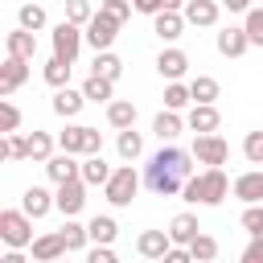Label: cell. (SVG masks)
<instances>
[{"label":"cell","instance_id":"obj_15","mask_svg":"<svg viewBox=\"0 0 263 263\" xmlns=\"http://www.w3.org/2000/svg\"><path fill=\"white\" fill-rule=\"evenodd\" d=\"M185 25H189V21H185V12H173V8L152 16V33H156L160 41H177V37L185 33Z\"/></svg>","mask_w":263,"mask_h":263},{"label":"cell","instance_id":"obj_45","mask_svg":"<svg viewBox=\"0 0 263 263\" xmlns=\"http://www.w3.org/2000/svg\"><path fill=\"white\" fill-rule=\"evenodd\" d=\"M86 259H90V263H115V251H111V242H95V247L86 251Z\"/></svg>","mask_w":263,"mask_h":263},{"label":"cell","instance_id":"obj_7","mask_svg":"<svg viewBox=\"0 0 263 263\" xmlns=\"http://www.w3.org/2000/svg\"><path fill=\"white\" fill-rule=\"evenodd\" d=\"M115 33H119V21H111L107 12H95L86 21V45H95V53L99 49H111L115 45Z\"/></svg>","mask_w":263,"mask_h":263},{"label":"cell","instance_id":"obj_46","mask_svg":"<svg viewBox=\"0 0 263 263\" xmlns=\"http://www.w3.org/2000/svg\"><path fill=\"white\" fill-rule=\"evenodd\" d=\"M242 263H263V234H251V242L242 251Z\"/></svg>","mask_w":263,"mask_h":263},{"label":"cell","instance_id":"obj_49","mask_svg":"<svg viewBox=\"0 0 263 263\" xmlns=\"http://www.w3.org/2000/svg\"><path fill=\"white\" fill-rule=\"evenodd\" d=\"M132 4H140V0H132Z\"/></svg>","mask_w":263,"mask_h":263},{"label":"cell","instance_id":"obj_1","mask_svg":"<svg viewBox=\"0 0 263 263\" xmlns=\"http://www.w3.org/2000/svg\"><path fill=\"white\" fill-rule=\"evenodd\" d=\"M193 148L185 152V148H177L173 140L168 144H160V152H152L148 156V164H144V185L156 193V197H173V193H181L185 189V181L193 177Z\"/></svg>","mask_w":263,"mask_h":263},{"label":"cell","instance_id":"obj_8","mask_svg":"<svg viewBox=\"0 0 263 263\" xmlns=\"http://www.w3.org/2000/svg\"><path fill=\"white\" fill-rule=\"evenodd\" d=\"M86 189H90V185H86L82 177H74V181H62V185H58V193H53L58 210H62L66 218H74V214L86 205Z\"/></svg>","mask_w":263,"mask_h":263},{"label":"cell","instance_id":"obj_19","mask_svg":"<svg viewBox=\"0 0 263 263\" xmlns=\"http://www.w3.org/2000/svg\"><path fill=\"white\" fill-rule=\"evenodd\" d=\"M4 49L8 53H16V58H25V62H33L37 58V37H33V29H12L8 37H4Z\"/></svg>","mask_w":263,"mask_h":263},{"label":"cell","instance_id":"obj_6","mask_svg":"<svg viewBox=\"0 0 263 263\" xmlns=\"http://www.w3.org/2000/svg\"><path fill=\"white\" fill-rule=\"evenodd\" d=\"M82 41H86L82 25H74V21H62V25H53V53H58V58L74 62V58H78V49H82Z\"/></svg>","mask_w":263,"mask_h":263},{"label":"cell","instance_id":"obj_38","mask_svg":"<svg viewBox=\"0 0 263 263\" xmlns=\"http://www.w3.org/2000/svg\"><path fill=\"white\" fill-rule=\"evenodd\" d=\"M132 8H136L132 0H99V12H107V16H111V21H119V25L132 16Z\"/></svg>","mask_w":263,"mask_h":263},{"label":"cell","instance_id":"obj_3","mask_svg":"<svg viewBox=\"0 0 263 263\" xmlns=\"http://www.w3.org/2000/svg\"><path fill=\"white\" fill-rule=\"evenodd\" d=\"M0 238L8 247H33V218L25 210H0Z\"/></svg>","mask_w":263,"mask_h":263},{"label":"cell","instance_id":"obj_4","mask_svg":"<svg viewBox=\"0 0 263 263\" xmlns=\"http://www.w3.org/2000/svg\"><path fill=\"white\" fill-rule=\"evenodd\" d=\"M136 189H140V173H136L132 164H119V168L111 173V181L103 185V193H107L111 205H132Z\"/></svg>","mask_w":263,"mask_h":263},{"label":"cell","instance_id":"obj_39","mask_svg":"<svg viewBox=\"0 0 263 263\" xmlns=\"http://www.w3.org/2000/svg\"><path fill=\"white\" fill-rule=\"evenodd\" d=\"M242 230L247 234H263V201H251L242 210Z\"/></svg>","mask_w":263,"mask_h":263},{"label":"cell","instance_id":"obj_33","mask_svg":"<svg viewBox=\"0 0 263 263\" xmlns=\"http://www.w3.org/2000/svg\"><path fill=\"white\" fill-rule=\"evenodd\" d=\"M189 103H193V90H189V86H185L181 78L164 86V107H173V111H181V107H189Z\"/></svg>","mask_w":263,"mask_h":263},{"label":"cell","instance_id":"obj_31","mask_svg":"<svg viewBox=\"0 0 263 263\" xmlns=\"http://www.w3.org/2000/svg\"><path fill=\"white\" fill-rule=\"evenodd\" d=\"M115 148H119V156H123V160H136V156L144 152V136H140L136 127H123V132H119V140H115Z\"/></svg>","mask_w":263,"mask_h":263},{"label":"cell","instance_id":"obj_43","mask_svg":"<svg viewBox=\"0 0 263 263\" xmlns=\"http://www.w3.org/2000/svg\"><path fill=\"white\" fill-rule=\"evenodd\" d=\"M242 156H247L251 164H263V132H247V140H242Z\"/></svg>","mask_w":263,"mask_h":263},{"label":"cell","instance_id":"obj_41","mask_svg":"<svg viewBox=\"0 0 263 263\" xmlns=\"http://www.w3.org/2000/svg\"><path fill=\"white\" fill-rule=\"evenodd\" d=\"M16 127H21V111H16V103L0 99V132L8 136V132H16Z\"/></svg>","mask_w":263,"mask_h":263},{"label":"cell","instance_id":"obj_28","mask_svg":"<svg viewBox=\"0 0 263 263\" xmlns=\"http://www.w3.org/2000/svg\"><path fill=\"white\" fill-rule=\"evenodd\" d=\"M58 148H62V152L82 156V148H86V123H70V127L58 136Z\"/></svg>","mask_w":263,"mask_h":263},{"label":"cell","instance_id":"obj_24","mask_svg":"<svg viewBox=\"0 0 263 263\" xmlns=\"http://www.w3.org/2000/svg\"><path fill=\"white\" fill-rule=\"evenodd\" d=\"M197 234H201V226H197V218H193V214H173V222H168V238H173V242L189 247Z\"/></svg>","mask_w":263,"mask_h":263},{"label":"cell","instance_id":"obj_26","mask_svg":"<svg viewBox=\"0 0 263 263\" xmlns=\"http://www.w3.org/2000/svg\"><path fill=\"white\" fill-rule=\"evenodd\" d=\"M90 74H103V78H111V82H115V78L123 74V62H119L111 49H99V53H95V62H90Z\"/></svg>","mask_w":263,"mask_h":263},{"label":"cell","instance_id":"obj_5","mask_svg":"<svg viewBox=\"0 0 263 263\" xmlns=\"http://www.w3.org/2000/svg\"><path fill=\"white\" fill-rule=\"evenodd\" d=\"M193 156H197V164H226L230 160V144L218 136V132H197L193 136Z\"/></svg>","mask_w":263,"mask_h":263},{"label":"cell","instance_id":"obj_11","mask_svg":"<svg viewBox=\"0 0 263 263\" xmlns=\"http://www.w3.org/2000/svg\"><path fill=\"white\" fill-rule=\"evenodd\" d=\"M247 49H251V37H247L242 25H230V29L218 33V53H222V58H242Z\"/></svg>","mask_w":263,"mask_h":263},{"label":"cell","instance_id":"obj_32","mask_svg":"<svg viewBox=\"0 0 263 263\" xmlns=\"http://www.w3.org/2000/svg\"><path fill=\"white\" fill-rule=\"evenodd\" d=\"M189 90H193V103H214L218 99V78H210V74H197L193 82H189Z\"/></svg>","mask_w":263,"mask_h":263},{"label":"cell","instance_id":"obj_42","mask_svg":"<svg viewBox=\"0 0 263 263\" xmlns=\"http://www.w3.org/2000/svg\"><path fill=\"white\" fill-rule=\"evenodd\" d=\"M90 16H95L90 0H66V21H74V25H86Z\"/></svg>","mask_w":263,"mask_h":263},{"label":"cell","instance_id":"obj_34","mask_svg":"<svg viewBox=\"0 0 263 263\" xmlns=\"http://www.w3.org/2000/svg\"><path fill=\"white\" fill-rule=\"evenodd\" d=\"M53 156V136L49 132H33L29 136V160H49Z\"/></svg>","mask_w":263,"mask_h":263},{"label":"cell","instance_id":"obj_12","mask_svg":"<svg viewBox=\"0 0 263 263\" xmlns=\"http://www.w3.org/2000/svg\"><path fill=\"white\" fill-rule=\"evenodd\" d=\"M218 123H222V115H218L214 103H193L189 115H185V127L189 132H218Z\"/></svg>","mask_w":263,"mask_h":263},{"label":"cell","instance_id":"obj_16","mask_svg":"<svg viewBox=\"0 0 263 263\" xmlns=\"http://www.w3.org/2000/svg\"><path fill=\"white\" fill-rule=\"evenodd\" d=\"M168 247H173L168 230H144V234L136 238V251H140L144 259H164V255H168Z\"/></svg>","mask_w":263,"mask_h":263},{"label":"cell","instance_id":"obj_40","mask_svg":"<svg viewBox=\"0 0 263 263\" xmlns=\"http://www.w3.org/2000/svg\"><path fill=\"white\" fill-rule=\"evenodd\" d=\"M251 45H263V8H247V21H242Z\"/></svg>","mask_w":263,"mask_h":263},{"label":"cell","instance_id":"obj_13","mask_svg":"<svg viewBox=\"0 0 263 263\" xmlns=\"http://www.w3.org/2000/svg\"><path fill=\"white\" fill-rule=\"evenodd\" d=\"M45 173H49V181H53V185H62V181L82 177V164L74 160V152H58V156H49V160H45Z\"/></svg>","mask_w":263,"mask_h":263},{"label":"cell","instance_id":"obj_27","mask_svg":"<svg viewBox=\"0 0 263 263\" xmlns=\"http://www.w3.org/2000/svg\"><path fill=\"white\" fill-rule=\"evenodd\" d=\"M111 90H115V82L103 78V74H90V78L82 82V95H86L90 103H111Z\"/></svg>","mask_w":263,"mask_h":263},{"label":"cell","instance_id":"obj_48","mask_svg":"<svg viewBox=\"0 0 263 263\" xmlns=\"http://www.w3.org/2000/svg\"><path fill=\"white\" fill-rule=\"evenodd\" d=\"M222 4H226L230 12H247V8H251V0H222Z\"/></svg>","mask_w":263,"mask_h":263},{"label":"cell","instance_id":"obj_20","mask_svg":"<svg viewBox=\"0 0 263 263\" xmlns=\"http://www.w3.org/2000/svg\"><path fill=\"white\" fill-rule=\"evenodd\" d=\"M156 70H160V78H168V82L185 78V70H189V58H185V49H160V58H156Z\"/></svg>","mask_w":263,"mask_h":263},{"label":"cell","instance_id":"obj_9","mask_svg":"<svg viewBox=\"0 0 263 263\" xmlns=\"http://www.w3.org/2000/svg\"><path fill=\"white\" fill-rule=\"evenodd\" d=\"M25 78H29V62H25V58H16V53H8V58H4V66H0V99L16 95V90L25 86Z\"/></svg>","mask_w":263,"mask_h":263},{"label":"cell","instance_id":"obj_22","mask_svg":"<svg viewBox=\"0 0 263 263\" xmlns=\"http://www.w3.org/2000/svg\"><path fill=\"white\" fill-rule=\"evenodd\" d=\"M181 127H185V119H181V115H177L173 107H164V111H160V115L152 119V136H156L160 144L177 140V136H181Z\"/></svg>","mask_w":263,"mask_h":263},{"label":"cell","instance_id":"obj_14","mask_svg":"<svg viewBox=\"0 0 263 263\" xmlns=\"http://www.w3.org/2000/svg\"><path fill=\"white\" fill-rule=\"evenodd\" d=\"M62 255H70L62 230H58V234H37V238H33V259H37V263H53V259H62Z\"/></svg>","mask_w":263,"mask_h":263},{"label":"cell","instance_id":"obj_44","mask_svg":"<svg viewBox=\"0 0 263 263\" xmlns=\"http://www.w3.org/2000/svg\"><path fill=\"white\" fill-rule=\"evenodd\" d=\"M136 8H140V12H148V16H156V12H168V8H173V12H177V8H185V0H140Z\"/></svg>","mask_w":263,"mask_h":263},{"label":"cell","instance_id":"obj_37","mask_svg":"<svg viewBox=\"0 0 263 263\" xmlns=\"http://www.w3.org/2000/svg\"><path fill=\"white\" fill-rule=\"evenodd\" d=\"M16 21H21L25 29H33V33H37V29H45V8H41V4H21Z\"/></svg>","mask_w":263,"mask_h":263},{"label":"cell","instance_id":"obj_25","mask_svg":"<svg viewBox=\"0 0 263 263\" xmlns=\"http://www.w3.org/2000/svg\"><path fill=\"white\" fill-rule=\"evenodd\" d=\"M111 173H115V168L103 160V152H90V156L82 160V181H86V185H107Z\"/></svg>","mask_w":263,"mask_h":263},{"label":"cell","instance_id":"obj_17","mask_svg":"<svg viewBox=\"0 0 263 263\" xmlns=\"http://www.w3.org/2000/svg\"><path fill=\"white\" fill-rule=\"evenodd\" d=\"M218 0H185V21L189 25H197V29H210V25H218Z\"/></svg>","mask_w":263,"mask_h":263},{"label":"cell","instance_id":"obj_47","mask_svg":"<svg viewBox=\"0 0 263 263\" xmlns=\"http://www.w3.org/2000/svg\"><path fill=\"white\" fill-rule=\"evenodd\" d=\"M90 152H103V132H99V127H86V148H82V156H90Z\"/></svg>","mask_w":263,"mask_h":263},{"label":"cell","instance_id":"obj_35","mask_svg":"<svg viewBox=\"0 0 263 263\" xmlns=\"http://www.w3.org/2000/svg\"><path fill=\"white\" fill-rule=\"evenodd\" d=\"M62 238H66V247H70V251H82V247H86V238H90V230H86L82 222L66 218V226H62Z\"/></svg>","mask_w":263,"mask_h":263},{"label":"cell","instance_id":"obj_10","mask_svg":"<svg viewBox=\"0 0 263 263\" xmlns=\"http://www.w3.org/2000/svg\"><path fill=\"white\" fill-rule=\"evenodd\" d=\"M21 210H25L29 218H45L49 210H58V201H53V193H49L45 185H29L25 197H21Z\"/></svg>","mask_w":263,"mask_h":263},{"label":"cell","instance_id":"obj_23","mask_svg":"<svg viewBox=\"0 0 263 263\" xmlns=\"http://www.w3.org/2000/svg\"><path fill=\"white\" fill-rule=\"evenodd\" d=\"M107 123H111L115 132L136 127V103H132V99H111V103H107Z\"/></svg>","mask_w":263,"mask_h":263},{"label":"cell","instance_id":"obj_18","mask_svg":"<svg viewBox=\"0 0 263 263\" xmlns=\"http://www.w3.org/2000/svg\"><path fill=\"white\" fill-rule=\"evenodd\" d=\"M234 197L238 201H263V168H251V173H238L234 177Z\"/></svg>","mask_w":263,"mask_h":263},{"label":"cell","instance_id":"obj_36","mask_svg":"<svg viewBox=\"0 0 263 263\" xmlns=\"http://www.w3.org/2000/svg\"><path fill=\"white\" fill-rule=\"evenodd\" d=\"M189 251H193L197 263H210V259H218V238H214V234H197V238L189 242Z\"/></svg>","mask_w":263,"mask_h":263},{"label":"cell","instance_id":"obj_2","mask_svg":"<svg viewBox=\"0 0 263 263\" xmlns=\"http://www.w3.org/2000/svg\"><path fill=\"white\" fill-rule=\"evenodd\" d=\"M234 189V181L222 173V164H210L205 173H197V177H189L185 181V189H181V197L185 201H201V205H222L226 201V193Z\"/></svg>","mask_w":263,"mask_h":263},{"label":"cell","instance_id":"obj_30","mask_svg":"<svg viewBox=\"0 0 263 263\" xmlns=\"http://www.w3.org/2000/svg\"><path fill=\"white\" fill-rule=\"evenodd\" d=\"M70 66H74V62H66V58L53 53V58L45 62V82H49L53 90H58V86H70Z\"/></svg>","mask_w":263,"mask_h":263},{"label":"cell","instance_id":"obj_29","mask_svg":"<svg viewBox=\"0 0 263 263\" xmlns=\"http://www.w3.org/2000/svg\"><path fill=\"white\" fill-rule=\"evenodd\" d=\"M86 230H90V242H115V234H119L115 218H107V214H95L86 222Z\"/></svg>","mask_w":263,"mask_h":263},{"label":"cell","instance_id":"obj_21","mask_svg":"<svg viewBox=\"0 0 263 263\" xmlns=\"http://www.w3.org/2000/svg\"><path fill=\"white\" fill-rule=\"evenodd\" d=\"M86 103H90V99H86L82 90H70V86H58V90H53V111H58L62 119H74Z\"/></svg>","mask_w":263,"mask_h":263}]
</instances>
